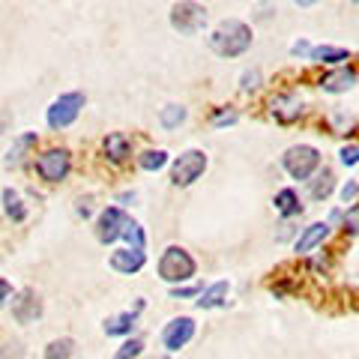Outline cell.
Here are the masks:
<instances>
[{"label": "cell", "mask_w": 359, "mask_h": 359, "mask_svg": "<svg viewBox=\"0 0 359 359\" xmlns=\"http://www.w3.org/2000/svg\"><path fill=\"white\" fill-rule=\"evenodd\" d=\"M252 42H255V30H252V25H245V21H240V18L219 21V25L210 30V36H207L210 51L216 54V57H222V60L243 57V54L252 48Z\"/></svg>", "instance_id": "cell-1"}, {"label": "cell", "mask_w": 359, "mask_h": 359, "mask_svg": "<svg viewBox=\"0 0 359 359\" xmlns=\"http://www.w3.org/2000/svg\"><path fill=\"white\" fill-rule=\"evenodd\" d=\"M156 273H159L162 282H168L171 287L186 285V282L195 278L198 261L183 249V245H168V249L162 252V257H159V264H156Z\"/></svg>", "instance_id": "cell-2"}, {"label": "cell", "mask_w": 359, "mask_h": 359, "mask_svg": "<svg viewBox=\"0 0 359 359\" xmlns=\"http://www.w3.org/2000/svg\"><path fill=\"white\" fill-rule=\"evenodd\" d=\"M168 21H171V27L180 36H198V33L207 27L210 13L198 0H177L171 6V13H168Z\"/></svg>", "instance_id": "cell-3"}, {"label": "cell", "mask_w": 359, "mask_h": 359, "mask_svg": "<svg viewBox=\"0 0 359 359\" xmlns=\"http://www.w3.org/2000/svg\"><path fill=\"white\" fill-rule=\"evenodd\" d=\"M282 168L290 180H311L314 171L320 168V150L311 147V144H294V147H287L285 156H282Z\"/></svg>", "instance_id": "cell-4"}, {"label": "cell", "mask_w": 359, "mask_h": 359, "mask_svg": "<svg viewBox=\"0 0 359 359\" xmlns=\"http://www.w3.org/2000/svg\"><path fill=\"white\" fill-rule=\"evenodd\" d=\"M207 168H210V159H207L204 150H195V147L183 150L171 162V183L177 189H189V186H195L198 180L207 174Z\"/></svg>", "instance_id": "cell-5"}, {"label": "cell", "mask_w": 359, "mask_h": 359, "mask_svg": "<svg viewBox=\"0 0 359 359\" xmlns=\"http://www.w3.org/2000/svg\"><path fill=\"white\" fill-rule=\"evenodd\" d=\"M84 105H87V96L78 93V90H72V93H60L48 105V111H45V123H48V129H54V132L69 129L72 123L81 117V108Z\"/></svg>", "instance_id": "cell-6"}, {"label": "cell", "mask_w": 359, "mask_h": 359, "mask_svg": "<svg viewBox=\"0 0 359 359\" xmlns=\"http://www.w3.org/2000/svg\"><path fill=\"white\" fill-rule=\"evenodd\" d=\"M33 171L45 183H63L72 174V153L66 147H48L33 159Z\"/></svg>", "instance_id": "cell-7"}, {"label": "cell", "mask_w": 359, "mask_h": 359, "mask_svg": "<svg viewBox=\"0 0 359 359\" xmlns=\"http://www.w3.org/2000/svg\"><path fill=\"white\" fill-rule=\"evenodd\" d=\"M269 117L276 123H282V126H290V123H297L302 114H306V102H302V96L297 90H282V93L269 96Z\"/></svg>", "instance_id": "cell-8"}, {"label": "cell", "mask_w": 359, "mask_h": 359, "mask_svg": "<svg viewBox=\"0 0 359 359\" xmlns=\"http://www.w3.org/2000/svg\"><path fill=\"white\" fill-rule=\"evenodd\" d=\"M195 332H198L195 318H189V314H180V318H171V320L165 323V330H162V347H165L168 353L183 351V347L195 339Z\"/></svg>", "instance_id": "cell-9"}, {"label": "cell", "mask_w": 359, "mask_h": 359, "mask_svg": "<svg viewBox=\"0 0 359 359\" xmlns=\"http://www.w3.org/2000/svg\"><path fill=\"white\" fill-rule=\"evenodd\" d=\"M126 212H123V207H105L102 212L96 216V240L102 243V245H111V243H117L120 240V233H123V224H126Z\"/></svg>", "instance_id": "cell-10"}, {"label": "cell", "mask_w": 359, "mask_h": 359, "mask_svg": "<svg viewBox=\"0 0 359 359\" xmlns=\"http://www.w3.org/2000/svg\"><path fill=\"white\" fill-rule=\"evenodd\" d=\"M42 318V297L36 294L33 287H25L13 294V320L21 323V327H27V323L39 320Z\"/></svg>", "instance_id": "cell-11"}, {"label": "cell", "mask_w": 359, "mask_h": 359, "mask_svg": "<svg viewBox=\"0 0 359 359\" xmlns=\"http://www.w3.org/2000/svg\"><path fill=\"white\" fill-rule=\"evenodd\" d=\"M356 81H359V72L353 69V66H335V69L323 72V75L318 78V87L323 90V93L339 96V93H347V90H353Z\"/></svg>", "instance_id": "cell-12"}, {"label": "cell", "mask_w": 359, "mask_h": 359, "mask_svg": "<svg viewBox=\"0 0 359 359\" xmlns=\"http://www.w3.org/2000/svg\"><path fill=\"white\" fill-rule=\"evenodd\" d=\"M108 264L114 273L120 276H138L144 266H147V255H144V249H117V252H111L108 257Z\"/></svg>", "instance_id": "cell-13"}, {"label": "cell", "mask_w": 359, "mask_h": 359, "mask_svg": "<svg viewBox=\"0 0 359 359\" xmlns=\"http://www.w3.org/2000/svg\"><path fill=\"white\" fill-rule=\"evenodd\" d=\"M102 156L111 165H126L132 159V141L126 132H108L102 138Z\"/></svg>", "instance_id": "cell-14"}, {"label": "cell", "mask_w": 359, "mask_h": 359, "mask_svg": "<svg viewBox=\"0 0 359 359\" xmlns=\"http://www.w3.org/2000/svg\"><path fill=\"white\" fill-rule=\"evenodd\" d=\"M330 237V222H311L299 231V237L294 243V252L297 255H311L318 245H323Z\"/></svg>", "instance_id": "cell-15"}, {"label": "cell", "mask_w": 359, "mask_h": 359, "mask_svg": "<svg viewBox=\"0 0 359 359\" xmlns=\"http://www.w3.org/2000/svg\"><path fill=\"white\" fill-rule=\"evenodd\" d=\"M228 294H231V282H228V278H219V282L207 285V287L195 297V309H201V311L222 309L224 302H228Z\"/></svg>", "instance_id": "cell-16"}, {"label": "cell", "mask_w": 359, "mask_h": 359, "mask_svg": "<svg viewBox=\"0 0 359 359\" xmlns=\"http://www.w3.org/2000/svg\"><path fill=\"white\" fill-rule=\"evenodd\" d=\"M39 144V135L36 132H21L18 138L13 141V147L6 150V159H4V165L6 168H21L27 162V156L33 153V147Z\"/></svg>", "instance_id": "cell-17"}, {"label": "cell", "mask_w": 359, "mask_h": 359, "mask_svg": "<svg viewBox=\"0 0 359 359\" xmlns=\"http://www.w3.org/2000/svg\"><path fill=\"white\" fill-rule=\"evenodd\" d=\"M135 323H138V311H120V314H111V318H105L102 323V332L111 335V339H129Z\"/></svg>", "instance_id": "cell-18"}, {"label": "cell", "mask_w": 359, "mask_h": 359, "mask_svg": "<svg viewBox=\"0 0 359 359\" xmlns=\"http://www.w3.org/2000/svg\"><path fill=\"white\" fill-rule=\"evenodd\" d=\"M332 192H335V174H332V168H318L314 177L309 180V195H311V201L323 204V201H327Z\"/></svg>", "instance_id": "cell-19"}, {"label": "cell", "mask_w": 359, "mask_h": 359, "mask_svg": "<svg viewBox=\"0 0 359 359\" xmlns=\"http://www.w3.org/2000/svg\"><path fill=\"white\" fill-rule=\"evenodd\" d=\"M309 60L318 66H341L344 60H351V51L339 48V45H311Z\"/></svg>", "instance_id": "cell-20"}, {"label": "cell", "mask_w": 359, "mask_h": 359, "mask_svg": "<svg viewBox=\"0 0 359 359\" xmlns=\"http://www.w3.org/2000/svg\"><path fill=\"white\" fill-rule=\"evenodd\" d=\"M273 210L282 216L285 222H290V219H297L299 212H302V204H299V195L294 192V189H282V192H276V198H273Z\"/></svg>", "instance_id": "cell-21"}, {"label": "cell", "mask_w": 359, "mask_h": 359, "mask_svg": "<svg viewBox=\"0 0 359 359\" xmlns=\"http://www.w3.org/2000/svg\"><path fill=\"white\" fill-rule=\"evenodd\" d=\"M0 204H4V212H6L9 222L21 224V222L27 219V204L21 201V195L15 192V189H4V195H0Z\"/></svg>", "instance_id": "cell-22"}, {"label": "cell", "mask_w": 359, "mask_h": 359, "mask_svg": "<svg viewBox=\"0 0 359 359\" xmlns=\"http://www.w3.org/2000/svg\"><path fill=\"white\" fill-rule=\"evenodd\" d=\"M186 120H189V108L180 105V102H171V105H165V108L159 111V126L168 129V132L180 129Z\"/></svg>", "instance_id": "cell-23"}, {"label": "cell", "mask_w": 359, "mask_h": 359, "mask_svg": "<svg viewBox=\"0 0 359 359\" xmlns=\"http://www.w3.org/2000/svg\"><path fill=\"white\" fill-rule=\"evenodd\" d=\"M171 162L168 159V150H162V147H156V150H144L141 156H138V168L141 171H147V174H156V171H162V168Z\"/></svg>", "instance_id": "cell-24"}, {"label": "cell", "mask_w": 359, "mask_h": 359, "mask_svg": "<svg viewBox=\"0 0 359 359\" xmlns=\"http://www.w3.org/2000/svg\"><path fill=\"white\" fill-rule=\"evenodd\" d=\"M120 240H126L129 249H147V233H144L141 222H135V219H126V224H123V233H120Z\"/></svg>", "instance_id": "cell-25"}, {"label": "cell", "mask_w": 359, "mask_h": 359, "mask_svg": "<svg viewBox=\"0 0 359 359\" xmlns=\"http://www.w3.org/2000/svg\"><path fill=\"white\" fill-rule=\"evenodd\" d=\"M75 341L72 339H54L45 344V359H72Z\"/></svg>", "instance_id": "cell-26"}, {"label": "cell", "mask_w": 359, "mask_h": 359, "mask_svg": "<svg viewBox=\"0 0 359 359\" xmlns=\"http://www.w3.org/2000/svg\"><path fill=\"white\" fill-rule=\"evenodd\" d=\"M237 120H240V111H237V108H231V105H219V108H212V114H210V123H212L216 129L233 126Z\"/></svg>", "instance_id": "cell-27"}, {"label": "cell", "mask_w": 359, "mask_h": 359, "mask_svg": "<svg viewBox=\"0 0 359 359\" xmlns=\"http://www.w3.org/2000/svg\"><path fill=\"white\" fill-rule=\"evenodd\" d=\"M341 231L347 237H359V201L347 207V212H341Z\"/></svg>", "instance_id": "cell-28"}, {"label": "cell", "mask_w": 359, "mask_h": 359, "mask_svg": "<svg viewBox=\"0 0 359 359\" xmlns=\"http://www.w3.org/2000/svg\"><path fill=\"white\" fill-rule=\"evenodd\" d=\"M141 353H144V339H138V335H135V339H126V341L117 347L114 359H138Z\"/></svg>", "instance_id": "cell-29"}, {"label": "cell", "mask_w": 359, "mask_h": 359, "mask_svg": "<svg viewBox=\"0 0 359 359\" xmlns=\"http://www.w3.org/2000/svg\"><path fill=\"white\" fill-rule=\"evenodd\" d=\"M261 84H264L261 69H245V72L240 75V93H257V90H261Z\"/></svg>", "instance_id": "cell-30"}, {"label": "cell", "mask_w": 359, "mask_h": 359, "mask_svg": "<svg viewBox=\"0 0 359 359\" xmlns=\"http://www.w3.org/2000/svg\"><path fill=\"white\" fill-rule=\"evenodd\" d=\"M201 290H204V285H201V282H192V285H174L171 290H168V297H171V299H195Z\"/></svg>", "instance_id": "cell-31"}, {"label": "cell", "mask_w": 359, "mask_h": 359, "mask_svg": "<svg viewBox=\"0 0 359 359\" xmlns=\"http://www.w3.org/2000/svg\"><path fill=\"white\" fill-rule=\"evenodd\" d=\"M339 162L344 168H356L359 165V144H344V147L339 150Z\"/></svg>", "instance_id": "cell-32"}, {"label": "cell", "mask_w": 359, "mask_h": 359, "mask_svg": "<svg viewBox=\"0 0 359 359\" xmlns=\"http://www.w3.org/2000/svg\"><path fill=\"white\" fill-rule=\"evenodd\" d=\"M25 344H21L18 339L15 341H6L4 347H0V359H25Z\"/></svg>", "instance_id": "cell-33"}, {"label": "cell", "mask_w": 359, "mask_h": 359, "mask_svg": "<svg viewBox=\"0 0 359 359\" xmlns=\"http://www.w3.org/2000/svg\"><path fill=\"white\" fill-rule=\"evenodd\" d=\"M339 198H341V204H356V198H359V183L356 180H347V183L341 186Z\"/></svg>", "instance_id": "cell-34"}, {"label": "cell", "mask_w": 359, "mask_h": 359, "mask_svg": "<svg viewBox=\"0 0 359 359\" xmlns=\"http://www.w3.org/2000/svg\"><path fill=\"white\" fill-rule=\"evenodd\" d=\"M75 212H78L81 219H90V216H93V195L78 198V201H75Z\"/></svg>", "instance_id": "cell-35"}, {"label": "cell", "mask_w": 359, "mask_h": 359, "mask_svg": "<svg viewBox=\"0 0 359 359\" xmlns=\"http://www.w3.org/2000/svg\"><path fill=\"white\" fill-rule=\"evenodd\" d=\"M309 51H311V42L309 39H297L294 45H290V54H294V57H306L309 60Z\"/></svg>", "instance_id": "cell-36"}, {"label": "cell", "mask_w": 359, "mask_h": 359, "mask_svg": "<svg viewBox=\"0 0 359 359\" xmlns=\"http://www.w3.org/2000/svg\"><path fill=\"white\" fill-rule=\"evenodd\" d=\"M6 299H13V285L6 278H0V309L6 306Z\"/></svg>", "instance_id": "cell-37"}, {"label": "cell", "mask_w": 359, "mask_h": 359, "mask_svg": "<svg viewBox=\"0 0 359 359\" xmlns=\"http://www.w3.org/2000/svg\"><path fill=\"white\" fill-rule=\"evenodd\" d=\"M294 4H297L299 9H309V6H314V4H320V0H294Z\"/></svg>", "instance_id": "cell-38"}, {"label": "cell", "mask_w": 359, "mask_h": 359, "mask_svg": "<svg viewBox=\"0 0 359 359\" xmlns=\"http://www.w3.org/2000/svg\"><path fill=\"white\" fill-rule=\"evenodd\" d=\"M351 4H356V6H359V0H351Z\"/></svg>", "instance_id": "cell-39"}]
</instances>
